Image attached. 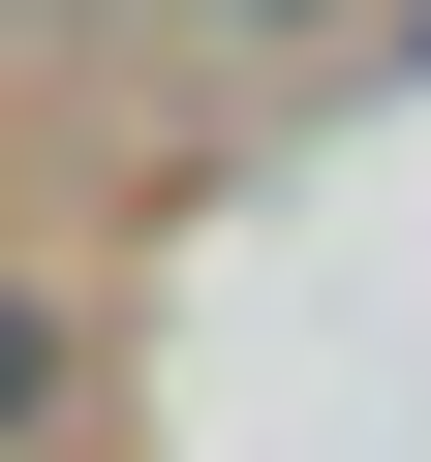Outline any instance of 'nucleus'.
<instances>
[{
    "mask_svg": "<svg viewBox=\"0 0 431 462\" xmlns=\"http://www.w3.org/2000/svg\"><path fill=\"white\" fill-rule=\"evenodd\" d=\"M62 370H93V339H62V278H0V462L62 431Z\"/></svg>",
    "mask_w": 431,
    "mask_h": 462,
    "instance_id": "1",
    "label": "nucleus"
},
{
    "mask_svg": "<svg viewBox=\"0 0 431 462\" xmlns=\"http://www.w3.org/2000/svg\"><path fill=\"white\" fill-rule=\"evenodd\" d=\"M216 32H339V0H216Z\"/></svg>",
    "mask_w": 431,
    "mask_h": 462,
    "instance_id": "2",
    "label": "nucleus"
}]
</instances>
